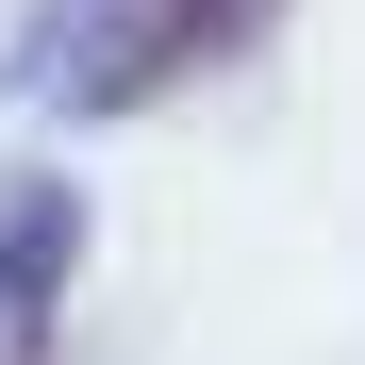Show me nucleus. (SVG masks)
Wrapping results in <instances>:
<instances>
[{"label": "nucleus", "instance_id": "nucleus-2", "mask_svg": "<svg viewBox=\"0 0 365 365\" xmlns=\"http://www.w3.org/2000/svg\"><path fill=\"white\" fill-rule=\"evenodd\" d=\"M67 266H83V182L0 166V349H50V316H67Z\"/></svg>", "mask_w": 365, "mask_h": 365}, {"label": "nucleus", "instance_id": "nucleus-1", "mask_svg": "<svg viewBox=\"0 0 365 365\" xmlns=\"http://www.w3.org/2000/svg\"><path fill=\"white\" fill-rule=\"evenodd\" d=\"M266 34H282V0H116L50 83H67V116H150L166 83L232 67V50H266Z\"/></svg>", "mask_w": 365, "mask_h": 365}]
</instances>
